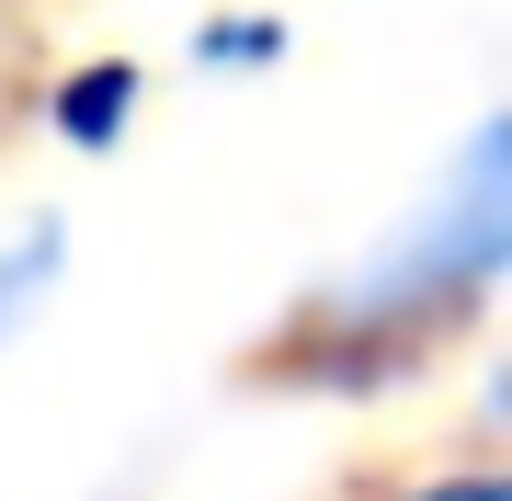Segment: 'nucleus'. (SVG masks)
Wrapping results in <instances>:
<instances>
[{"label": "nucleus", "mask_w": 512, "mask_h": 501, "mask_svg": "<svg viewBox=\"0 0 512 501\" xmlns=\"http://www.w3.org/2000/svg\"><path fill=\"white\" fill-rule=\"evenodd\" d=\"M148 80L126 69V57H103V69H80V80H57V103H46V126L69 137V149H114L126 137V114H137Z\"/></svg>", "instance_id": "obj_2"}, {"label": "nucleus", "mask_w": 512, "mask_h": 501, "mask_svg": "<svg viewBox=\"0 0 512 501\" xmlns=\"http://www.w3.org/2000/svg\"><path fill=\"white\" fill-rule=\"evenodd\" d=\"M57 262H69V228H57V217H35V228H12V240H0V331H12V319L57 285Z\"/></svg>", "instance_id": "obj_3"}, {"label": "nucleus", "mask_w": 512, "mask_h": 501, "mask_svg": "<svg viewBox=\"0 0 512 501\" xmlns=\"http://www.w3.org/2000/svg\"><path fill=\"white\" fill-rule=\"evenodd\" d=\"M194 57H205V69H274V57H285V23H205Z\"/></svg>", "instance_id": "obj_4"}, {"label": "nucleus", "mask_w": 512, "mask_h": 501, "mask_svg": "<svg viewBox=\"0 0 512 501\" xmlns=\"http://www.w3.org/2000/svg\"><path fill=\"white\" fill-rule=\"evenodd\" d=\"M512 262V137L467 126L456 171L421 194V217L387 240L365 274L330 297V353H410L444 319H467Z\"/></svg>", "instance_id": "obj_1"}, {"label": "nucleus", "mask_w": 512, "mask_h": 501, "mask_svg": "<svg viewBox=\"0 0 512 501\" xmlns=\"http://www.w3.org/2000/svg\"><path fill=\"white\" fill-rule=\"evenodd\" d=\"M410 501H512L501 467H467V479H433V490H410Z\"/></svg>", "instance_id": "obj_5"}]
</instances>
